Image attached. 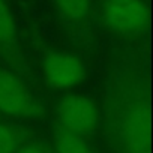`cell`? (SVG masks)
<instances>
[{
	"mask_svg": "<svg viewBox=\"0 0 153 153\" xmlns=\"http://www.w3.org/2000/svg\"><path fill=\"white\" fill-rule=\"evenodd\" d=\"M0 111L8 116H30L33 101L23 83L11 72L0 69Z\"/></svg>",
	"mask_w": 153,
	"mask_h": 153,
	"instance_id": "5b68a950",
	"label": "cell"
},
{
	"mask_svg": "<svg viewBox=\"0 0 153 153\" xmlns=\"http://www.w3.org/2000/svg\"><path fill=\"white\" fill-rule=\"evenodd\" d=\"M15 38V23L3 0H0V42L8 44Z\"/></svg>",
	"mask_w": 153,
	"mask_h": 153,
	"instance_id": "ba28073f",
	"label": "cell"
},
{
	"mask_svg": "<svg viewBox=\"0 0 153 153\" xmlns=\"http://www.w3.org/2000/svg\"><path fill=\"white\" fill-rule=\"evenodd\" d=\"M17 149V137L14 131L0 123V153H14Z\"/></svg>",
	"mask_w": 153,
	"mask_h": 153,
	"instance_id": "9c48e42d",
	"label": "cell"
},
{
	"mask_svg": "<svg viewBox=\"0 0 153 153\" xmlns=\"http://www.w3.org/2000/svg\"><path fill=\"white\" fill-rule=\"evenodd\" d=\"M17 153H50L47 149L38 146V144H29V146H24L21 147Z\"/></svg>",
	"mask_w": 153,
	"mask_h": 153,
	"instance_id": "30bf717a",
	"label": "cell"
},
{
	"mask_svg": "<svg viewBox=\"0 0 153 153\" xmlns=\"http://www.w3.org/2000/svg\"><path fill=\"white\" fill-rule=\"evenodd\" d=\"M57 117L65 131L81 137L95 132L99 119L95 102L78 95L68 96L60 102L57 108Z\"/></svg>",
	"mask_w": 153,
	"mask_h": 153,
	"instance_id": "7a4b0ae2",
	"label": "cell"
},
{
	"mask_svg": "<svg viewBox=\"0 0 153 153\" xmlns=\"http://www.w3.org/2000/svg\"><path fill=\"white\" fill-rule=\"evenodd\" d=\"M56 153H93L81 135L68 131L59 132L56 137Z\"/></svg>",
	"mask_w": 153,
	"mask_h": 153,
	"instance_id": "8992f818",
	"label": "cell"
},
{
	"mask_svg": "<svg viewBox=\"0 0 153 153\" xmlns=\"http://www.w3.org/2000/svg\"><path fill=\"white\" fill-rule=\"evenodd\" d=\"M120 153H150V113L149 107L138 104L125 116L119 128Z\"/></svg>",
	"mask_w": 153,
	"mask_h": 153,
	"instance_id": "6da1fadb",
	"label": "cell"
},
{
	"mask_svg": "<svg viewBox=\"0 0 153 153\" xmlns=\"http://www.w3.org/2000/svg\"><path fill=\"white\" fill-rule=\"evenodd\" d=\"M104 20L107 26L117 33H134L141 30L149 20V12L140 0L111 2L105 5Z\"/></svg>",
	"mask_w": 153,
	"mask_h": 153,
	"instance_id": "277c9868",
	"label": "cell"
},
{
	"mask_svg": "<svg viewBox=\"0 0 153 153\" xmlns=\"http://www.w3.org/2000/svg\"><path fill=\"white\" fill-rule=\"evenodd\" d=\"M60 12L72 21L83 20L89 12V0H56Z\"/></svg>",
	"mask_w": 153,
	"mask_h": 153,
	"instance_id": "52a82bcc",
	"label": "cell"
},
{
	"mask_svg": "<svg viewBox=\"0 0 153 153\" xmlns=\"http://www.w3.org/2000/svg\"><path fill=\"white\" fill-rule=\"evenodd\" d=\"M111 2H126V0H111Z\"/></svg>",
	"mask_w": 153,
	"mask_h": 153,
	"instance_id": "8fae6325",
	"label": "cell"
},
{
	"mask_svg": "<svg viewBox=\"0 0 153 153\" xmlns=\"http://www.w3.org/2000/svg\"><path fill=\"white\" fill-rule=\"evenodd\" d=\"M44 75L50 87L71 89L84 80L86 68L72 54L51 51L44 57Z\"/></svg>",
	"mask_w": 153,
	"mask_h": 153,
	"instance_id": "3957f363",
	"label": "cell"
}]
</instances>
